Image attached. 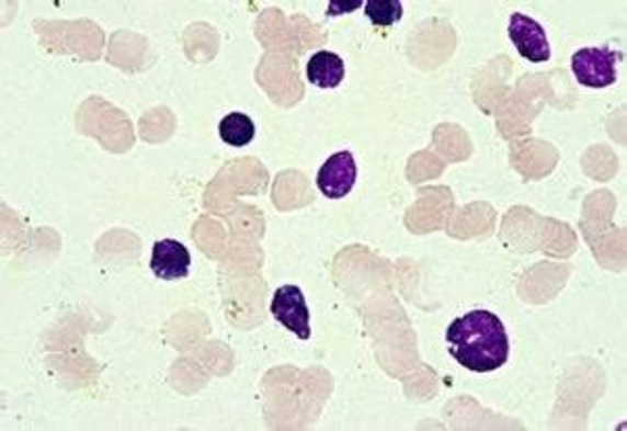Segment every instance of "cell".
<instances>
[{
    "instance_id": "obj_1",
    "label": "cell",
    "mask_w": 627,
    "mask_h": 431,
    "mask_svg": "<svg viewBox=\"0 0 627 431\" xmlns=\"http://www.w3.org/2000/svg\"><path fill=\"white\" fill-rule=\"evenodd\" d=\"M449 356L472 373H493L509 363L511 341L502 320L488 310L458 317L446 331Z\"/></svg>"
},
{
    "instance_id": "obj_2",
    "label": "cell",
    "mask_w": 627,
    "mask_h": 431,
    "mask_svg": "<svg viewBox=\"0 0 627 431\" xmlns=\"http://www.w3.org/2000/svg\"><path fill=\"white\" fill-rule=\"evenodd\" d=\"M622 57L619 50L606 46H585L573 55L571 68L582 87L608 89L617 82V61Z\"/></svg>"
},
{
    "instance_id": "obj_3",
    "label": "cell",
    "mask_w": 627,
    "mask_h": 431,
    "mask_svg": "<svg viewBox=\"0 0 627 431\" xmlns=\"http://www.w3.org/2000/svg\"><path fill=\"white\" fill-rule=\"evenodd\" d=\"M270 313L285 329H289L299 340H310V308L306 304L304 292L295 285H285L274 292Z\"/></svg>"
},
{
    "instance_id": "obj_4",
    "label": "cell",
    "mask_w": 627,
    "mask_h": 431,
    "mask_svg": "<svg viewBox=\"0 0 627 431\" xmlns=\"http://www.w3.org/2000/svg\"><path fill=\"white\" fill-rule=\"evenodd\" d=\"M358 179V166L350 151H341L322 163L316 177L318 191L329 200H343L352 193Z\"/></svg>"
},
{
    "instance_id": "obj_5",
    "label": "cell",
    "mask_w": 627,
    "mask_h": 431,
    "mask_svg": "<svg viewBox=\"0 0 627 431\" xmlns=\"http://www.w3.org/2000/svg\"><path fill=\"white\" fill-rule=\"evenodd\" d=\"M509 38L513 41L518 55L532 64H544L552 57L546 30L536 20L513 13L509 20Z\"/></svg>"
},
{
    "instance_id": "obj_6",
    "label": "cell",
    "mask_w": 627,
    "mask_h": 431,
    "mask_svg": "<svg viewBox=\"0 0 627 431\" xmlns=\"http://www.w3.org/2000/svg\"><path fill=\"white\" fill-rule=\"evenodd\" d=\"M151 271L157 279H163V281L186 279L191 271V251L186 250L180 241L161 239L153 246Z\"/></svg>"
},
{
    "instance_id": "obj_7",
    "label": "cell",
    "mask_w": 627,
    "mask_h": 431,
    "mask_svg": "<svg viewBox=\"0 0 627 431\" xmlns=\"http://www.w3.org/2000/svg\"><path fill=\"white\" fill-rule=\"evenodd\" d=\"M345 78V64L343 59L331 53L320 50L308 61V80L318 89H337Z\"/></svg>"
},
{
    "instance_id": "obj_8",
    "label": "cell",
    "mask_w": 627,
    "mask_h": 431,
    "mask_svg": "<svg viewBox=\"0 0 627 431\" xmlns=\"http://www.w3.org/2000/svg\"><path fill=\"white\" fill-rule=\"evenodd\" d=\"M218 131H220V138L230 147H247L255 138V124L243 112H232L226 115Z\"/></svg>"
},
{
    "instance_id": "obj_9",
    "label": "cell",
    "mask_w": 627,
    "mask_h": 431,
    "mask_svg": "<svg viewBox=\"0 0 627 431\" xmlns=\"http://www.w3.org/2000/svg\"><path fill=\"white\" fill-rule=\"evenodd\" d=\"M364 13L373 25L389 27L402 20L403 7L400 0H368L364 4Z\"/></svg>"
}]
</instances>
